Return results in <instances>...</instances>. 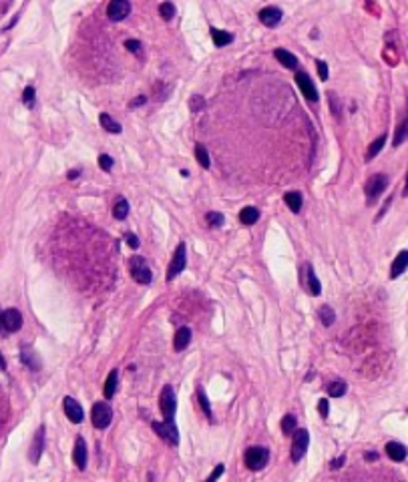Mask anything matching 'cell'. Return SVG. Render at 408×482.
I'll list each match as a JSON object with an SVG mask.
<instances>
[{
  "label": "cell",
  "instance_id": "1",
  "mask_svg": "<svg viewBox=\"0 0 408 482\" xmlns=\"http://www.w3.org/2000/svg\"><path fill=\"white\" fill-rule=\"evenodd\" d=\"M129 271H131V277L141 285H149L151 279H153L151 267L147 265L145 257H141V255H135V257L129 259Z\"/></svg>",
  "mask_w": 408,
  "mask_h": 482
},
{
  "label": "cell",
  "instance_id": "2",
  "mask_svg": "<svg viewBox=\"0 0 408 482\" xmlns=\"http://www.w3.org/2000/svg\"><path fill=\"white\" fill-rule=\"evenodd\" d=\"M243 460H245V466L249 470H261L269 462V450L263 448V446H251V448L245 450Z\"/></svg>",
  "mask_w": 408,
  "mask_h": 482
},
{
  "label": "cell",
  "instance_id": "3",
  "mask_svg": "<svg viewBox=\"0 0 408 482\" xmlns=\"http://www.w3.org/2000/svg\"><path fill=\"white\" fill-rule=\"evenodd\" d=\"M388 175H384V173H378V175H372L370 179H368V183H366V203L368 205H372V203H376L378 201V197L384 193V189L388 187Z\"/></svg>",
  "mask_w": 408,
  "mask_h": 482
},
{
  "label": "cell",
  "instance_id": "4",
  "mask_svg": "<svg viewBox=\"0 0 408 482\" xmlns=\"http://www.w3.org/2000/svg\"><path fill=\"white\" fill-rule=\"evenodd\" d=\"M151 428L157 432L159 438H163L169 446H179V430L175 420H163V422H153Z\"/></svg>",
  "mask_w": 408,
  "mask_h": 482
},
{
  "label": "cell",
  "instance_id": "5",
  "mask_svg": "<svg viewBox=\"0 0 408 482\" xmlns=\"http://www.w3.org/2000/svg\"><path fill=\"white\" fill-rule=\"evenodd\" d=\"M159 408L165 420H175V410H177V398L171 386H163L161 396H159Z\"/></svg>",
  "mask_w": 408,
  "mask_h": 482
},
{
  "label": "cell",
  "instance_id": "6",
  "mask_svg": "<svg viewBox=\"0 0 408 482\" xmlns=\"http://www.w3.org/2000/svg\"><path fill=\"white\" fill-rule=\"evenodd\" d=\"M185 265H187V247H185V243H179L175 249V255L171 259V265L167 269V281H173L185 269Z\"/></svg>",
  "mask_w": 408,
  "mask_h": 482
},
{
  "label": "cell",
  "instance_id": "7",
  "mask_svg": "<svg viewBox=\"0 0 408 482\" xmlns=\"http://www.w3.org/2000/svg\"><path fill=\"white\" fill-rule=\"evenodd\" d=\"M91 418H93V426L99 428V430H103V428H107V426L111 424V420H113V410H111V406H109L107 402H97V404L93 406Z\"/></svg>",
  "mask_w": 408,
  "mask_h": 482
},
{
  "label": "cell",
  "instance_id": "8",
  "mask_svg": "<svg viewBox=\"0 0 408 482\" xmlns=\"http://www.w3.org/2000/svg\"><path fill=\"white\" fill-rule=\"evenodd\" d=\"M0 328H5L11 334L19 332L23 328V313L19 309H15V307L5 309L3 313H0Z\"/></svg>",
  "mask_w": 408,
  "mask_h": 482
},
{
  "label": "cell",
  "instance_id": "9",
  "mask_svg": "<svg viewBox=\"0 0 408 482\" xmlns=\"http://www.w3.org/2000/svg\"><path fill=\"white\" fill-rule=\"evenodd\" d=\"M310 446V432L308 430H296L294 432V442H292V460L300 462L304 454L308 452Z\"/></svg>",
  "mask_w": 408,
  "mask_h": 482
},
{
  "label": "cell",
  "instance_id": "10",
  "mask_svg": "<svg viewBox=\"0 0 408 482\" xmlns=\"http://www.w3.org/2000/svg\"><path fill=\"white\" fill-rule=\"evenodd\" d=\"M296 83H298V87L302 89V93H304V97H306L308 101H312V103L318 101L316 85H314V81L310 79V75H308L306 71H298V73H296Z\"/></svg>",
  "mask_w": 408,
  "mask_h": 482
},
{
  "label": "cell",
  "instance_id": "11",
  "mask_svg": "<svg viewBox=\"0 0 408 482\" xmlns=\"http://www.w3.org/2000/svg\"><path fill=\"white\" fill-rule=\"evenodd\" d=\"M63 408H65L67 418H69L73 424H81V422L85 420V410H83V406H81L75 398L67 396V398L63 400Z\"/></svg>",
  "mask_w": 408,
  "mask_h": 482
},
{
  "label": "cell",
  "instance_id": "12",
  "mask_svg": "<svg viewBox=\"0 0 408 482\" xmlns=\"http://www.w3.org/2000/svg\"><path fill=\"white\" fill-rule=\"evenodd\" d=\"M257 17H259V23H261V25H265L267 29H274V27H278V25L282 23L284 13H282V9H278V7H265V9L259 11Z\"/></svg>",
  "mask_w": 408,
  "mask_h": 482
},
{
  "label": "cell",
  "instance_id": "13",
  "mask_svg": "<svg viewBox=\"0 0 408 482\" xmlns=\"http://www.w3.org/2000/svg\"><path fill=\"white\" fill-rule=\"evenodd\" d=\"M131 13V3L129 0H113V3H109L107 7V17L111 21H123L127 19Z\"/></svg>",
  "mask_w": 408,
  "mask_h": 482
},
{
  "label": "cell",
  "instance_id": "14",
  "mask_svg": "<svg viewBox=\"0 0 408 482\" xmlns=\"http://www.w3.org/2000/svg\"><path fill=\"white\" fill-rule=\"evenodd\" d=\"M43 450H45V426H39V430L33 438V444H31V462L37 464L43 456Z\"/></svg>",
  "mask_w": 408,
  "mask_h": 482
},
{
  "label": "cell",
  "instance_id": "15",
  "mask_svg": "<svg viewBox=\"0 0 408 482\" xmlns=\"http://www.w3.org/2000/svg\"><path fill=\"white\" fill-rule=\"evenodd\" d=\"M304 273H306V291H310V295H320V293H322V283H320V279L316 277L314 267H312L310 263L304 267Z\"/></svg>",
  "mask_w": 408,
  "mask_h": 482
},
{
  "label": "cell",
  "instance_id": "16",
  "mask_svg": "<svg viewBox=\"0 0 408 482\" xmlns=\"http://www.w3.org/2000/svg\"><path fill=\"white\" fill-rule=\"evenodd\" d=\"M73 458H75V464L85 470L87 468V460H89V452H87V442L83 438H77L75 442V452H73Z\"/></svg>",
  "mask_w": 408,
  "mask_h": 482
},
{
  "label": "cell",
  "instance_id": "17",
  "mask_svg": "<svg viewBox=\"0 0 408 482\" xmlns=\"http://www.w3.org/2000/svg\"><path fill=\"white\" fill-rule=\"evenodd\" d=\"M406 265H408V251L404 249V251H400V253L396 255V259L392 261V267H390V277H392V279L400 277V275L406 271Z\"/></svg>",
  "mask_w": 408,
  "mask_h": 482
},
{
  "label": "cell",
  "instance_id": "18",
  "mask_svg": "<svg viewBox=\"0 0 408 482\" xmlns=\"http://www.w3.org/2000/svg\"><path fill=\"white\" fill-rule=\"evenodd\" d=\"M21 360H23V364L25 366H29L31 370H41L43 368V362H41V358L37 356V352L35 350H31V348H23V352H21Z\"/></svg>",
  "mask_w": 408,
  "mask_h": 482
},
{
  "label": "cell",
  "instance_id": "19",
  "mask_svg": "<svg viewBox=\"0 0 408 482\" xmlns=\"http://www.w3.org/2000/svg\"><path fill=\"white\" fill-rule=\"evenodd\" d=\"M384 450H386L388 458L394 460V462H404L406 460V446L400 444V442H388Z\"/></svg>",
  "mask_w": 408,
  "mask_h": 482
},
{
  "label": "cell",
  "instance_id": "20",
  "mask_svg": "<svg viewBox=\"0 0 408 482\" xmlns=\"http://www.w3.org/2000/svg\"><path fill=\"white\" fill-rule=\"evenodd\" d=\"M276 59L280 61V65H284L286 69H298L300 67V61H298V57L296 55H292L290 51H286V49H276Z\"/></svg>",
  "mask_w": 408,
  "mask_h": 482
},
{
  "label": "cell",
  "instance_id": "21",
  "mask_svg": "<svg viewBox=\"0 0 408 482\" xmlns=\"http://www.w3.org/2000/svg\"><path fill=\"white\" fill-rule=\"evenodd\" d=\"M284 201H286V205L290 207L292 213H300L302 203H304V197H302L300 191H288V193L284 195Z\"/></svg>",
  "mask_w": 408,
  "mask_h": 482
},
{
  "label": "cell",
  "instance_id": "22",
  "mask_svg": "<svg viewBox=\"0 0 408 482\" xmlns=\"http://www.w3.org/2000/svg\"><path fill=\"white\" fill-rule=\"evenodd\" d=\"M189 344H191V330H189V328H179L177 334H175L173 348H175L177 352H181V350H185Z\"/></svg>",
  "mask_w": 408,
  "mask_h": 482
},
{
  "label": "cell",
  "instance_id": "23",
  "mask_svg": "<svg viewBox=\"0 0 408 482\" xmlns=\"http://www.w3.org/2000/svg\"><path fill=\"white\" fill-rule=\"evenodd\" d=\"M211 39H213V45L215 47H225V45H229L231 41H233V35L231 33H227V31H221V29H213L211 27Z\"/></svg>",
  "mask_w": 408,
  "mask_h": 482
},
{
  "label": "cell",
  "instance_id": "24",
  "mask_svg": "<svg viewBox=\"0 0 408 482\" xmlns=\"http://www.w3.org/2000/svg\"><path fill=\"white\" fill-rule=\"evenodd\" d=\"M99 123H101V127L105 129V131H109V133H115V135H119L123 129H121V125L109 115V113H101L99 115Z\"/></svg>",
  "mask_w": 408,
  "mask_h": 482
},
{
  "label": "cell",
  "instance_id": "25",
  "mask_svg": "<svg viewBox=\"0 0 408 482\" xmlns=\"http://www.w3.org/2000/svg\"><path fill=\"white\" fill-rule=\"evenodd\" d=\"M117 384H119V372L117 370H111L109 376H107V382H105V398L111 400L117 392Z\"/></svg>",
  "mask_w": 408,
  "mask_h": 482
},
{
  "label": "cell",
  "instance_id": "26",
  "mask_svg": "<svg viewBox=\"0 0 408 482\" xmlns=\"http://www.w3.org/2000/svg\"><path fill=\"white\" fill-rule=\"evenodd\" d=\"M259 219V209H255V207H243L241 211H239V221L243 223V225H253L255 221Z\"/></svg>",
  "mask_w": 408,
  "mask_h": 482
},
{
  "label": "cell",
  "instance_id": "27",
  "mask_svg": "<svg viewBox=\"0 0 408 482\" xmlns=\"http://www.w3.org/2000/svg\"><path fill=\"white\" fill-rule=\"evenodd\" d=\"M127 215H129V203H127V199L121 197V199L115 203V207H113V217L119 219V221H123V219H127Z\"/></svg>",
  "mask_w": 408,
  "mask_h": 482
},
{
  "label": "cell",
  "instance_id": "28",
  "mask_svg": "<svg viewBox=\"0 0 408 482\" xmlns=\"http://www.w3.org/2000/svg\"><path fill=\"white\" fill-rule=\"evenodd\" d=\"M318 315H320L322 324H324L326 328H330V326L334 324V321H336V313H334V309H332L330 305H322L320 311H318Z\"/></svg>",
  "mask_w": 408,
  "mask_h": 482
},
{
  "label": "cell",
  "instance_id": "29",
  "mask_svg": "<svg viewBox=\"0 0 408 482\" xmlns=\"http://www.w3.org/2000/svg\"><path fill=\"white\" fill-rule=\"evenodd\" d=\"M197 400H199V406H201L203 414H205V416H207V420L211 422V420H213V410H211V404H209V400H207V396H205L203 388H199V390H197Z\"/></svg>",
  "mask_w": 408,
  "mask_h": 482
},
{
  "label": "cell",
  "instance_id": "30",
  "mask_svg": "<svg viewBox=\"0 0 408 482\" xmlns=\"http://www.w3.org/2000/svg\"><path fill=\"white\" fill-rule=\"evenodd\" d=\"M195 157H197L199 165H201L203 169H209V167H211V161H209V153H207V149H205L203 145H195Z\"/></svg>",
  "mask_w": 408,
  "mask_h": 482
},
{
  "label": "cell",
  "instance_id": "31",
  "mask_svg": "<svg viewBox=\"0 0 408 482\" xmlns=\"http://www.w3.org/2000/svg\"><path fill=\"white\" fill-rule=\"evenodd\" d=\"M346 390H348V386H346L344 380H336V382H332V384L328 386V394H330L332 398H340V396H344Z\"/></svg>",
  "mask_w": 408,
  "mask_h": 482
},
{
  "label": "cell",
  "instance_id": "32",
  "mask_svg": "<svg viewBox=\"0 0 408 482\" xmlns=\"http://www.w3.org/2000/svg\"><path fill=\"white\" fill-rule=\"evenodd\" d=\"M296 430H298V420H296V416H292V414L284 416V420H282V432L288 434V436H292Z\"/></svg>",
  "mask_w": 408,
  "mask_h": 482
},
{
  "label": "cell",
  "instance_id": "33",
  "mask_svg": "<svg viewBox=\"0 0 408 482\" xmlns=\"http://www.w3.org/2000/svg\"><path fill=\"white\" fill-rule=\"evenodd\" d=\"M384 143H386V135H380L376 141H372V145L368 147V153H366V159H372V157H376L380 151H382V147H384Z\"/></svg>",
  "mask_w": 408,
  "mask_h": 482
},
{
  "label": "cell",
  "instance_id": "34",
  "mask_svg": "<svg viewBox=\"0 0 408 482\" xmlns=\"http://www.w3.org/2000/svg\"><path fill=\"white\" fill-rule=\"evenodd\" d=\"M175 13H177V9H175V5L173 3H163L161 7H159V15H161V19L163 21H171L173 17H175Z\"/></svg>",
  "mask_w": 408,
  "mask_h": 482
},
{
  "label": "cell",
  "instance_id": "35",
  "mask_svg": "<svg viewBox=\"0 0 408 482\" xmlns=\"http://www.w3.org/2000/svg\"><path fill=\"white\" fill-rule=\"evenodd\" d=\"M205 219H207L209 227H221L223 221H225V217H223L221 213H217V211H209V213L205 215Z\"/></svg>",
  "mask_w": 408,
  "mask_h": 482
},
{
  "label": "cell",
  "instance_id": "36",
  "mask_svg": "<svg viewBox=\"0 0 408 482\" xmlns=\"http://www.w3.org/2000/svg\"><path fill=\"white\" fill-rule=\"evenodd\" d=\"M406 127H408V123H406V119L398 125V129H396V137H394V147H400L402 145V141H406Z\"/></svg>",
  "mask_w": 408,
  "mask_h": 482
},
{
  "label": "cell",
  "instance_id": "37",
  "mask_svg": "<svg viewBox=\"0 0 408 482\" xmlns=\"http://www.w3.org/2000/svg\"><path fill=\"white\" fill-rule=\"evenodd\" d=\"M23 103H25L29 109L35 107V87H27V89H25V93H23Z\"/></svg>",
  "mask_w": 408,
  "mask_h": 482
},
{
  "label": "cell",
  "instance_id": "38",
  "mask_svg": "<svg viewBox=\"0 0 408 482\" xmlns=\"http://www.w3.org/2000/svg\"><path fill=\"white\" fill-rule=\"evenodd\" d=\"M99 167L103 171H111L113 169V159L109 155H99Z\"/></svg>",
  "mask_w": 408,
  "mask_h": 482
},
{
  "label": "cell",
  "instance_id": "39",
  "mask_svg": "<svg viewBox=\"0 0 408 482\" xmlns=\"http://www.w3.org/2000/svg\"><path fill=\"white\" fill-rule=\"evenodd\" d=\"M125 241H127V245L131 247V249H137L141 243H139V237L135 235V233H125Z\"/></svg>",
  "mask_w": 408,
  "mask_h": 482
},
{
  "label": "cell",
  "instance_id": "40",
  "mask_svg": "<svg viewBox=\"0 0 408 482\" xmlns=\"http://www.w3.org/2000/svg\"><path fill=\"white\" fill-rule=\"evenodd\" d=\"M318 412L322 414V418H328V414H330V402H328L326 398L320 400V404H318Z\"/></svg>",
  "mask_w": 408,
  "mask_h": 482
},
{
  "label": "cell",
  "instance_id": "41",
  "mask_svg": "<svg viewBox=\"0 0 408 482\" xmlns=\"http://www.w3.org/2000/svg\"><path fill=\"white\" fill-rule=\"evenodd\" d=\"M125 49H129V51L135 53V55H141V43H139V41H127V43H125Z\"/></svg>",
  "mask_w": 408,
  "mask_h": 482
},
{
  "label": "cell",
  "instance_id": "42",
  "mask_svg": "<svg viewBox=\"0 0 408 482\" xmlns=\"http://www.w3.org/2000/svg\"><path fill=\"white\" fill-rule=\"evenodd\" d=\"M316 67H318V75H320V79L326 81V79H328V65H326L324 61H316Z\"/></svg>",
  "mask_w": 408,
  "mask_h": 482
},
{
  "label": "cell",
  "instance_id": "43",
  "mask_svg": "<svg viewBox=\"0 0 408 482\" xmlns=\"http://www.w3.org/2000/svg\"><path fill=\"white\" fill-rule=\"evenodd\" d=\"M223 470H225V466H223V464H217V466H215V470L211 472V476H209L205 482H217V478L223 474Z\"/></svg>",
  "mask_w": 408,
  "mask_h": 482
},
{
  "label": "cell",
  "instance_id": "44",
  "mask_svg": "<svg viewBox=\"0 0 408 482\" xmlns=\"http://www.w3.org/2000/svg\"><path fill=\"white\" fill-rule=\"evenodd\" d=\"M189 105H191V111H193V113H197V111L203 107V99H201V97H193Z\"/></svg>",
  "mask_w": 408,
  "mask_h": 482
},
{
  "label": "cell",
  "instance_id": "45",
  "mask_svg": "<svg viewBox=\"0 0 408 482\" xmlns=\"http://www.w3.org/2000/svg\"><path fill=\"white\" fill-rule=\"evenodd\" d=\"M344 462H346V456H340V458H334V460H332V464H330V466H332V468H334V470H338V468H340V466H342V464H344Z\"/></svg>",
  "mask_w": 408,
  "mask_h": 482
},
{
  "label": "cell",
  "instance_id": "46",
  "mask_svg": "<svg viewBox=\"0 0 408 482\" xmlns=\"http://www.w3.org/2000/svg\"><path fill=\"white\" fill-rule=\"evenodd\" d=\"M145 101H147V97H145V95H141V97H139V99H135V101H133V103H131V107H139V105H143V103H145Z\"/></svg>",
  "mask_w": 408,
  "mask_h": 482
},
{
  "label": "cell",
  "instance_id": "47",
  "mask_svg": "<svg viewBox=\"0 0 408 482\" xmlns=\"http://www.w3.org/2000/svg\"><path fill=\"white\" fill-rule=\"evenodd\" d=\"M79 173H81V171H79V169H73V171H69V173H67V177H69V179H71V181H75V179H77V177H79Z\"/></svg>",
  "mask_w": 408,
  "mask_h": 482
},
{
  "label": "cell",
  "instance_id": "48",
  "mask_svg": "<svg viewBox=\"0 0 408 482\" xmlns=\"http://www.w3.org/2000/svg\"><path fill=\"white\" fill-rule=\"evenodd\" d=\"M364 458H366V460H376V458H378V454H376V452H368Z\"/></svg>",
  "mask_w": 408,
  "mask_h": 482
},
{
  "label": "cell",
  "instance_id": "49",
  "mask_svg": "<svg viewBox=\"0 0 408 482\" xmlns=\"http://www.w3.org/2000/svg\"><path fill=\"white\" fill-rule=\"evenodd\" d=\"M0 370H7V360L3 358V354H0Z\"/></svg>",
  "mask_w": 408,
  "mask_h": 482
},
{
  "label": "cell",
  "instance_id": "50",
  "mask_svg": "<svg viewBox=\"0 0 408 482\" xmlns=\"http://www.w3.org/2000/svg\"><path fill=\"white\" fill-rule=\"evenodd\" d=\"M0 313H3V311H0ZM0 330H3V328H0Z\"/></svg>",
  "mask_w": 408,
  "mask_h": 482
}]
</instances>
